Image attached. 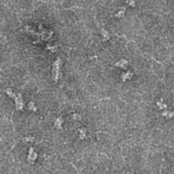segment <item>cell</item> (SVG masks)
I'll use <instances>...</instances> for the list:
<instances>
[{
	"label": "cell",
	"mask_w": 174,
	"mask_h": 174,
	"mask_svg": "<svg viewBox=\"0 0 174 174\" xmlns=\"http://www.w3.org/2000/svg\"><path fill=\"white\" fill-rule=\"evenodd\" d=\"M60 65H61V59L57 58L53 63L52 67V78L53 80L57 82L58 81L60 75Z\"/></svg>",
	"instance_id": "obj_1"
},
{
	"label": "cell",
	"mask_w": 174,
	"mask_h": 174,
	"mask_svg": "<svg viewBox=\"0 0 174 174\" xmlns=\"http://www.w3.org/2000/svg\"><path fill=\"white\" fill-rule=\"evenodd\" d=\"M15 106H16V109L18 110H21L23 108V98H22V95L21 94H17L15 97Z\"/></svg>",
	"instance_id": "obj_2"
},
{
	"label": "cell",
	"mask_w": 174,
	"mask_h": 174,
	"mask_svg": "<svg viewBox=\"0 0 174 174\" xmlns=\"http://www.w3.org/2000/svg\"><path fill=\"white\" fill-rule=\"evenodd\" d=\"M36 157H37V154L34 151V149L30 147L29 150V154H28V160L33 162L36 159Z\"/></svg>",
	"instance_id": "obj_3"
},
{
	"label": "cell",
	"mask_w": 174,
	"mask_h": 174,
	"mask_svg": "<svg viewBox=\"0 0 174 174\" xmlns=\"http://www.w3.org/2000/svg\"><path fill=\"white\" fill-rule=\"evenodd\" d=\"M127 65H128V62L126 61V60H125V59H121V60L118 61L117 63L115 64V65H116V66H118V67H120V68H126V67L127 66Z\"/></svg>",
	"instance_id": "obj_4"
},
{
	"label": "cell",
	"mask_w": 174,
	"mask_h": 174,
	"mask_svg": "<svg viewBox=\"0 0 174 174\" xmlns=\"http://www.w3.org/2000/svg\"><path fill=\"white\" fill-rule=\"evenodd\" d=\"M63 120L62 118H58L56 120L55 123V126L57 128H61L62 125H63Z\"/></svg>",
	"instance_id": "obj_5"
},
{
	"label": "cell",
	"mask_w": 174,
	"mask_h": 174,
	"mask_svg": "<svg viewBox=\"0 0 174 174\" xmlns=\"http://www.w3.org/2000/svg\"><path fill=\"white\" fill-rule=\"evenodd\" d=\"M132 76V73L130 72L125 73H123L122 76H121V78L123 79V81H125L126 79H128V78H131Z\"/></svg>",
	"instance_id": "obj_6"
},
{
	"label": "cell",
	"mask_w": 174,
	"mask_h": 174,
	"mask_svg": "<svg viewBox=\"0 0 174 174\" xmlns=\"http://www.w3.org/2000/svg\"><path fill=\"white\" fill-rule=\"evenodd\" d=\"M125 11H126V7H123V8L119 11L118 13L115 15V17H118V18H120V17H123V15H124V14H125Z\"/></svg>",
	"instance_id": "obj_7"
},
{
	"label": "cell",
	"mask_w": 174,
	"mask_h": 174,
	"mask_svg": "<svg viewBox=\"0 0 174 174\" xmlns=\"http://www.w3.org/2000/svg\"><path fill=\"white\" fill-rule=\"evenodd\" d=\"M101 34H102V36H103V38H104L105 40H107V39H109L110 36H109V34H108V33H107V31L106 30H105L102 28V30H101Z\"/></svg>",
	"instance_id": "obj_8"
},
{
	"label": "cell",
	"mask_w": 174,
	"mask_h": 174,
	"mask_svg": "<svg viewBox=\"0 0 174 174\" xmlns=\"http://www.w3.org/2000/svg\"><path fill=\"white\" fill-rule=\"evenodd\" d=\"M7 95H8L9 97L11 98H15V96H16V95L15 94V93L12 91V89H7Z\"/></svg>",
	"instance_id": "obj_9"
},
{
	"label": "cell",
	"mask_w": 174,
	"mask_h": 174,
	"mask_svg": "<svg viewBox=\"0 0 174 174\" xmlns=\"http://www.w3.org/2000/svg\"><path fill=\"white\" fill-rule=\"evenodd\" d=\"M86 135V129L85 128H82L80 130V138L84 139L85 138Z\"/></svg>",
	"instance_id": "obj_10"
},
{
	"label": "cell",
	"mask_w": 174,
	"mask_h": 174,
	"mask_svg": "<svg viewBox=\"0 0 174 174\" xmlns=\"http://www.w3.org/2000/svg\"><path fill=\"white\" fill-rule=\"evenodd\" d=\"M162 115L164 116H166V117H169V118H171L173 115V112H170V111H165L164 112H162Z\"/></svg>",
	"instance_id": "obj_11"
},
{
	"label": "cell",
	"mask_w": 174,
	"mask_h": 174,
	"mask_svg": "<svg viewBox=\"0 0 174 174\" xmlns=\"http://www.w3.org/2000/svg\"><path fill=\"white\" fill-rule=\"evenodd\" d=\"M28 107H29V109L30 110L32 111L36 110V107L35 106V105H34V103L33 102H30L29 105H28Z\"/></svg>",
	"instance_id": "obj_12"
},
{
	"label": "cell",
	"mask_w": 174,
	"mask_h": 174,
	"mask_svg": "<svg viewBox=\"0 0 174 174\" xmlns=\"http://www.w3.org/2000/svg\"><path fill=\"white\" fill-rule=\"evenodd\" d=\"M157 105L159 106V107L160 109H166L167 108V106L164 103H162V102H157Z\"/></svg>",
	"instance_id": "obj_13"
},
{
	"label": "cell",
	"mask_w": 174,
	"mask_h": 174,
	"mask_svg": "<svg viewBox=\"0 0 174 174\" xmlns=\"http://www.w3.org/2000/svg\"><path fill=\"white\" fill-rule=\"evenodd\" d=\"M127 3L131 7H135V2L134 0H128L127 1Z\"/></svg>",
	"instance_id": "obj_14"
}]
</instances>
